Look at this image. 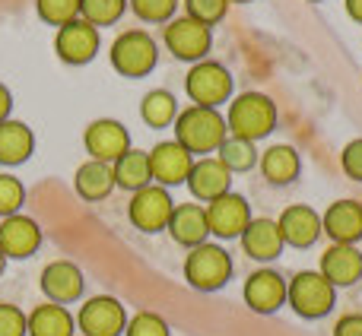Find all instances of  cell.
I'll list each match as a JSON object with an SVG mask.
<instances>
[{
  "mask_svg": "<svg viewBox=\"0 0 362 336\" xmlns=\"http://www.w3.org/2000/svg\"><path fill=\"white\" fill-rule=\"evenodd\" d=\"M229 137L226 118L216 108H200L191 105L185 112H178L175 118V143H181L187 152H216L223 146V140Z\"/></svg>",
  "mask_w": 362,
  "mask_h": 336,
  "instance_id": "cell-1",
  "label": "cell"
},
{
  "mask_svg": "<svg viewBox=\"0 0 362 336\" xmlns=\"http://www.w3.org/2000/svg\"><path fill=\"white\" fill-rule=\"evenodd\" d=\"M226 127H229L232 137L255 143L276 127V105L264 92H242L229 105Z\"/></svg>",
  "mask_w": 362,
  "mask_h": 336,
  "instance_id": "cell-2",
  "label": "cell"
},
{
  "mask_svg": "<svg viewBox=\"0 0 362 336\" xmlns=\"http://www.w3.org/2000/svg\"><path fill=\"white\" fill-rule=\"evenodd\" d=\"M286 305L305 320L327 318L337 305V289L318 270H302L286 282Z\"/></svg>",
  "mask_w": 362,
  "mask_h": 336,
  "instance_id": "cell-3",
  "label": "cell"
},
{
  "mask_svg": "<svg viewBox=\"0 0 362 336\" xmlns=\"http://www.w3.org/2000/svg\"><path fill=\"white\" fill-rule=\"evenodd\" d=\"M185 280L191 282V289L197 292H216L232 280V257L219 244H197L191 248V254L185 257Z\"/></svg>",
  "mask_w": 362,
  "mask_h": 336,
  "instance_id": "cell-4",
  "label": "cell"
},
{
  "mask_svg": "<svg viewBox=\"0 0 362 336\" xmlns=\"http://www.w3.org/2000/svg\"><path fill=\"white\" fill-rule=\"evenodd\" d=\"M159 61V48L146 32L140 29H127L115 38L112 44V67L118 70L127 80H140L146 76Z\"/></svg>",
  "mask_w": 362,
  "mask_h": 336,
  "instance_id": "cell-5",
  "label": "cell"
},
{
  "mask_svg": "<svg viewBox=\"0 0 362 336\" xmlns=\"http://www.w3.org/2000/svg\"><path fill=\"white\" fill-rule=\"evenodd\" d=\"M185 89L191 95L194 105L200 108H219L232 95V76L223 64L216 61H200L191 67L185 80Z\"/></svg>",
  "mask_w": 362,
  "mask_h": 336,
  "instance_id": "cell-6",
  "label": "cell"
},
{
  "mask_svg": "<svg viewBox=\"0 0 362 336\" xmlns=\"http://www.w3.org/2000/svg\"><path fill=\"white\" fill-rule=\"evenodd\" d=\"M172 210H175V200L159 184H146L144 191L131 193V203H127V216H131L134 229L146 232V235L163 232L172 219Z\"/></svg>",
  "mask_w": 362,
  "mask_h": 336,
  "instance_id": "cell-7",
  "label": "cell"
},
{
  "mask_svg": "<svg viewBox=\"0 0 362 336\" xmlns=\"http://www.w3.org/2000/svg\"><path fill=\"white\" fill-rule=\"evenodd\" d=\"M210 44H213L210 25L197 23V19H191V16L172 19V23L165 25V48H169L172 57H178V61H187V64L206 61Z\"/></svg>",
  "mask_w": 362,
  "mask_h": 336,
  "instance_id": "cell-8",
  "label": "cell"
},
{
  "mask_svg": "<svg viewBox=\"0 0 362 336\" xmlns=\"http://www.w3.org/2000/svg\"><path fill=\"white\" fill-rule=\"evenodd\" d=\"M76 327L83 330V336H121L127 327L124 305L112 295H95L80 308Z\"/></svg>",
  "mask_w": 362,
  "mask_h": 336,
  "instance_id": "cell-9",
  "label": "cell"
},
{
  "mask_svg": "<svg viewBox=\"0 0 362 336\" xmlns=\"http://www.w3.org/2000/svg\"><path fill=\"white\" fill-rule=\"evenodd\" d=\"M83 143H86V152L89 159L95 162H105V165H115L127 150H131V133L121 121H112V118H99L86 127L83 133Z\"/></svg>",
  "mask_w": 362,
  "mask_h": 336,
  "instance_id": "cell-10",
  "label": "cell"
},
{
  "mask_svg": "<svg viewBox=\"0 0 362 336\" xmlns=\"http://www.w3.org/2000/svg\"><path fill=\"white\" fill-rule=\"evenodd\" d=\"M206 210V225H210V235L216 238H242V232L251 222V206L242 193H223V197L210 200L204 206Z\"/></svg>",
  "mask_w": 362,
  "mask_h": 336,
  "instance_id": "cell-11",
  "label": "cell"
},
{
  "mask_svg": "<svg viewBox=\"0 0 362 336\" xmlns=\"http://www.w3.org/2000/svg\"><path fill=\"white\" fill-rule=\"evenodd\" d=\"M54 51L64 64H74V67L89 64L95 57V51H99V29L89 25V23H83V19H74L70 25L57 29Z\"/></svg>",
  "mask_w": 362,
  "mask_h": 336,
  "instance_id": "cell-12",
  "label": "cell"
},
{
  "mask_svg": "<svg viewBox=\"0 0 362 336\" xmlns=\"http://www.w3.org/2000/svg\"><path fill=\"white\" fill-rule=\"evenodd\" d=\"M146 159H150V174L159 187H175L181 181H187V172L194 165L191 152L181 143H175V140L156 143L153 152H146Z\"/></svg>",
  "mask_w": 362,
  "mask_h": 336,
  "instance_id": "cell-13",
  "label": "cell"
},
{
  "mask_svg": "<svg viewBox=\"0 0 362 336\" xmlns=\"http://www.w3.org/2000/svg\"><path fill=\"white\" fill-rule=\"evenodd\" d=\"M38 244H42V229L35 219L16 212L0 222V254L6 260H25L38 251Z\"/></svg>",
  "mask_w": 362,
  "mask_h": 336,
  "instance_id": "cell-14",
  "label": "cell"
},
{
  "mask_svg": "<svg viewBox=\"0 0 362 336\" xmlns=\"http://www.w3.org/2000/svg\"><path fill=\"white\" fill-rule=\"evenodd\" d=\"M245 305L255 314H274L286 305V280L276 270H255L245 282Z\"/></svg>",
  "mask_w": 362,
  "mask_h": 336,
  "instance_id": "cell-15",
  "label": "cell"
},
{
  "mask_svg": "<svg viewBox=\"0 0 362 336\" xmlns=\"http://www.w3.org/2000/svg\"><path fill=\"white\" fill-rule=\"evenodd\" d=\"M83 270L76 267L74 260H51L48 267L42 270V292L48 295V301L67 308L70 301H76L83 295Z\"/></svg>",
  "mask_w": 362,
  "mask_h": 336,
  "instance_id": "cell-16",
  "label": "cell"
},
{
  "mask_svg": "<svg viewBox=\"0 0 362 336\" xmlns=\"http://www.w3.org/2000/svg\"><path fill=\"white\" fill-rule=\"evenodd\" d=\"M229 184H232V172L213 156L197 159L191 165V172H187V191L200 203H210V200L229 193Z\"/></svg>",
  "mask_w": 362,
  "mask_h": 336,
  "instance_id": "cell-17",
  "label": "cell"
},
{
  "mask_svg": "<svg viewBox=\"0 0 362 336\" xmlns=\"http://www.w3.org/2000/svg\"><path fill=\"white\" fill-rule=\"evenodd\" d=\"M321 232L334 244H356L362 241V203L359 200H337L321 216Z\"/></svg>",
  "mask_w": 362,
  "mask_h": 336,
  "instance_id": "cell-18",
  "label": "cell"
},
{
  "mask_svg": "<svg viewBox=\"0 0 362 336\" xmlns=\"http://www.w3.org/2000/svg\"><path fill=\"white\" fill-rule=\"evenodd\" d=\"M321 276L331 282L334 289L340 286H356L362 280V254L356 244H331V248L321 254Z\"/></svg>",
  "mask_w": 362,
  "mask_h": 336,
  "instance_id": "cell-19",
  "label": "cell"
},
{
  "mask_svg": "<svg viewBox=\"0 0 362 336\" xmlns=\"http://www.w3.org/2000/svg\"><path fill=\"white\" fill-rule=\"evenodd\" d=\"M276 225H280L283 241L293 244V248H312V244L325 235V232H321V216L305 203L286 206V210L280 212V219H276Z\"/></svg>",
  "mask_w": 362,
  "mask_h": 336,
  "instance_id": "cell-20",
  "label": "cell"
},
{
  "mask_svg": "<svg viewBox=\"0 0 362 336\" xmlns=\"http://www.w3.org/2000/svg\"><path fill=\"white\" fill-rule=\"evenodd\" d=\"M242 248L251 260H276L286 241H283L280 225L274 219H251L248 229L242 232Z\"/></svg>",
  "mask_w": 362,
  "mask_h": 336,
  "instance_id": "cell-21",
  "label": "cell"
},
{
  "mask_svg": "<svg viewBox=\"0 0 362 336\" xmlns=\"http://www.w3.org/2000/svg\"><path fill=\"white\" fill-rule=\"evenodd\" d=\"M169 235L175 238L178 244H185L187 251L197 248V244L206 241L210 235V225H206V210L197 203H181L172 210V219H169Z\"/></svg>",
  "mask_w": 362,
  "mask_h": 336,
  "instance_id": "cell-22",
  "label": "cell"
},
{
  "mask_svg": "<svg viewBox=\"0 0 362 336\" xmlns=\"http://www.w3.org/2000/svg\"><path fill=\"white\" fill-rule=\"evenodd\" d=\"M25 336H74V318L64 305H38L25 314Z\"/></svg>",
  "mask_w": 362,
  "mask_h": 336,
  "instance_id": "cell-23",
  "label": "cell"
},
{
  "mask_svg": "<svg viewBox=\"0 0 362 336\" xmlns=\"http://www.w3.org/2000/svg\"><path fill=\"white\" fill-rule=\"evenodd\" d=\"M35 150V137L23 121L6 118L0 124V165H23Z\"/></svg>",
  "mask_w": 362,
  "mask_h": 336,
  "instance_id": "cell-24",
  "label": "cell"
},
{
  "mask_svg": "<svg viewBox=\"0 0 362 336\" xmlns=\"http://www.w3.org/2000/svg\"><path fill=\"white\" fill-rule=\"evenodd\" d=\"M74 184H76V193H80L83 200H89V203H95V200H105L108 193L115 191L112 165L89 159V162H83L80 168H76Z\"/></svg>",
  "mask_w": 362,
  "mask_h": 336,
  "instance_id": "cell-25",
  "label": "cell"
},
{
  "mask_svg": "<svg viewBox=\"0 0 362 336\" xmlns=\"http://www.w3.org/2000/svg\"><path fill=\"white\" fill-rule=\"evenodd\" d=\"M112 178H115V184L124 187V191H131V193L144 191V187L153 181V174H150V159H146V152L127 150L124 156H121L118 162L112 165Z\"/></svg>",
  "mask_w": 362,
  "mask_h": 336,
  "instance_id": "cell-26",
  "label": "cell"
},
{
  "mask_svg": "<svg viewBox=\"0 0 362 336\" xmlns=\"http://www.w3.org/2000/svg\"><path fill=\"white\" fill-rule=\"evenodd\" d=\"M257 162H261L264 178H267L270 184H276V187L296 181V174H299V152H296L293 146H283V143L280 146H270V150L264 152Z\"/></svg>",
  "mask_w": 362,
  "mask_h": 336,
  "instance_id": "cell-27",
  "label": "cell"
},
{
  "mask_svg": "<svg viewBox=\"0 0 362 336\" xmlns=\"http://www.w3.org/2000/svg\"><path fill=\"white\" fill-rule=\"evenodd\" d=\"M140 118H144V124L153 127V131H163V127L175 124V118H178L175 95L165 92V89H153V92H146V99L140 102Z\"/></svg>",
  "mask_w": 362,
  "mask_h": 336,
  "instance_id": "cell-28",
  "label": "cell"
},
{
  "mask_svg": "<svg viewBox=\"0 0 362 336\" xmlns=\"http://www.w3.org/2000/svg\"><path fill=\"white\" fill-rule=\"evenodd\" d=\"M216 152H219L216 159L229 168V172H248V168L257 165V150H255V143H248V140L226 137Z\"/></svg>",
  "mask_w": 362,
  "mask_h": 336,
  "instance_id": "cell-29",
  "label": "cell"
},
{
  "mask_svg": "<svg viewBox=\"0 0 362 336\" xmlns=\"http://www.w3.org/2000/svg\"><path fill=\"white\" fill-rule=\"evenodd\" d=\"M127 10V0H80V16L89 25H115Z\"/></svg>",
  "mask_w": 362,
  "mask_h": 336,
  "instance_id": "cell-30",
  "label": "cell"
},
{
  "mask_svg": "<svg viewBox=\"0 0 362 336\" xmlns=\"http://www.w3.org/2000/svg\"><path fill=\"white\" fill-rule=\"evenodd\" d=\"M35 10L48 25L64 29L74 19H80V0H35Z\"/></svg>",
  "mask_w": 362,
  "mask_h": 336,
  "instance_id": "cell-31",
  "label": "cell"
},
{
  "mask_svg": "<svg viewBox=\"0 0 362 336\" xmlns=\"http://www.w3.org/2000/svg\"><path fill=\"white\" fill-rule=\"evenodd\" d=\"M185 10L191 19L204 25H216L229 10V0H185Z\"/></svg>",
  "mask_w": 362,
  "mask_h": 336,
  "instance_id": "cell-32",
  "label": "cell"
},
{
  "mask_svg": "<svg viewBox=\"0 0 362 336\" xmlns=\"http://www.w3.org/2000/svg\"><path fill=\"white\" fill-rule=\"evenodd\" d=\"M25 200V187L13 174H0V216H16Z\"/></svg>",
  "mask_w": 362,
  "mask_h": 336,
  "instance_id": "cell-33",
  "label": "cell"
},
{
  "mask_svg": "<svg viewBox=\"0 0 362 336\" xmlns=\"http://www.w3.org/2000/svg\"><path fill=\"white\" fill-rule=\"evenodd\" d=\"M124 336H169V324L153 311H140L127 320Z\"/></svg>",
  "mask_w": 362,
  "mask_h": 336,
  "instance_id": "cell-34",
  "label": "cell"
},
{
  "mask_svg": "<svg viewBox=\"0 0 362 336\" xmlns=\"http://www.w3.org/2000/svg\"><path fill=\"white\" fill-rule=\"evenodd\" d=\"M175 6L178 0H131V10L144 23H165V19H172Z\"/></svg>",
  "mask_w": 362,
  "mask_h": 336,
  "instance_id": "cell-35",
  "label": "cell"
},
{
  "mask_svg": "<svg viewBox=\"0 0 362 336\" xmlns=\"http://www.w3.org/2000/svg\"><path fill=\"white\" fill-rule=\"evenodd\" d=\"M0 336H25V314L10 301H0Z\"/></svg>",
  "mask_w": 362,
  "mask_h": 336,
  "instance_id": "cell-36",
  "label": "cell"
},
{
  "mask_svg": "<svg viewBox=\"0 0 362 336\" xmlns=\"http://www.w3.org/2000/svg\"><path fill=\"white\" fill-rule=\"evenodd\" d=\"M340 165H344V172L350 174L353 181H362V137L350 140V143L344 146V152H340Z\"/></svg>",
  "mask_w": 362,
  "mask_h": 336,
  "instance_id": "cell-37",
  "label": "cell"
},
{
  "mask_svg": "<svg viewBox=\"0 0 362 336\" xmlns=\"http://www.w3.org/2000/svg\"><path fill=\"white\" fill-rule=\"evenodd\" d=\"M334 336H362V314H346L334 324Z\"/></svg>",
  "mask_w": 362,
  "mask_h": 336,
  "instance_id": "cell-38",
  "label": "cell"
},
{
  "mask_svg": "<svg viewBox=\"0 0 362 336\" xmlns=\"http://www.w3.org/2000/svg\"><path fill=\"white\" fill-rule=\"evenodd\" d=\"M10 108H13V95H10V89L0 83V124L10 118Z\"/></svg>",
  "mask_w": 362,
  "mask_h": 336,
  "instance_id": "cell-39",
  "label": "cell"
},
{
  "mask_svg": "<svg viewBox=\"0 0 362 336\" xmlns=\"http://www.w3.org/2000/svg\"><path fill=\"white\" fill-rule=\"evenodd\" d=\"M344 4H346V13H350V19L362 23V0H344Z\"/></svg>",
  "mask_w": 362,
  "mask_h": 336,
  "instance_id": "cell-40",
  "label": "cell"
},
{
  "mask_svg": "<svg viewBox=\"0 0 362 336\" xmlns=\"http://www.w3.org/2000/svg\"><path fill=\"white\" fill-rule=\"evenodd\" d=\"M4 270H6V257L0 254V276H4Z\"/></svg>",
  "mask_w": 362,
  "mask_h": 336,
  "instance_id": "cell-41",
  "label": "cell"
},
{
  "mask_svg": "<svg viewBox=\"0 0 362 336\" xmlns=\"http://www.w3.org/2000/svg\"><path fill=\"white\" fill-rule=\"evenodd\" d=\"M229 4H251V0H229Z\"/></svg>",
  "mask_w": 362,
  "mask_h": 336,
  "instance_id": "cell-42",
  "label": "cell"
},
{
  "mask_svg": "<svg viewBox=\"0 0 362 336\" xmlns=\"http://www.w3.org/2000/svg\"><path fill=\"white\" fill-rule=\"evenodd\" d=\"M308 4H321V0H308Z\"/></svg>",
  "mask_w": 362,
  "mask_h": 336,
  "instance_id": "cell-43",
  "label": "cell"
}]
</instances>
